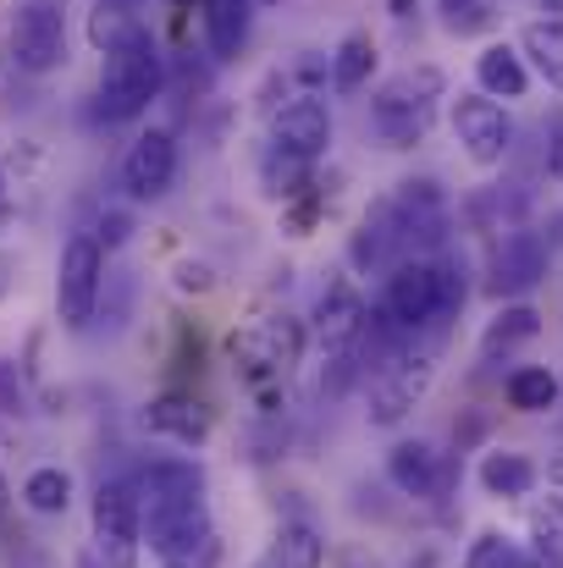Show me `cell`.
Here are the masks:
<instances>
[{
    "mask_svg": "<svg viewBox=\"0 0 563 568\" xmlns=\"http://www.w3.org/2000/svg\"><path fill=\"white\" fill-rule=\"evenodd\" d=\"M547 248H563V210L547 215Z\"/></svg>",
    "mask_w": 563,
    "mask_h": 568,
    "instance_id": "cell-34",
    "label": "cell"
},
{
    "mask_svg": "<svg viewBox=\"0 0 563 568\" xmlns=\"http://www.w3.org/2000/svg\"><path fill=\"white\" fill-rule=\"evenodd\" d=\"M139 525H144V547L155 558H167V564H193V552L210 541V508H204V497L139 508Z\"/></svg>",
    "mask_w": 563,
    "mask_h": 568,
    "instance_id": "cell-8",
    "label": "cell"
},
{
    "mask_svg": "<svg viewBox=\"0 0 563 568\" xmlns=\"http://www.w3.org/2000/svg\"><path fill=\"white\" fill-rule=\"evenodd\" d=\"M531 536H536V558L547 568H563V503H542L536 519H531Z\"/></svg>",
    "mask_w": 563,
    "mask_h": 568,
    "instance_id": "cell-26",
    "label": "cell"
},
{
    "mask_svg": "<svg viewBox=\"0 0 563 568\" xmlns=\"http://www.w3.org/2000/svg\"><path fill=\"white\" fill-rule=\"evenodd\" d=\"M520 568H547V564H542V558H525V564H520Z\"/></svg>",
    "mask_w": 563,
    "mask_h": 568,
    "instance_id": "cell-39",
    "label": "cell"
},
{
    "mask_svg": "<svg viewBox=\"0 0 563 568\" xmlns=\"http://www.w3.org/2000/svg\"><path fill=\"white\" fill-rule=\"evenodd\" d=\"M11 67L28 78H50L67 67V17L56 0H22L11 17Z\"/></svg>",
    "mask_w": 563,
    "mask_h": 568,
    "instance_id": "cell-5",
    "label": "cell"
},
{
    "mask_svg": "<svg viewBox=\"0 0 563 568\" xmlns=\"http://www.w3.org/2000/svg\"><path fill=\"white\" fill-rule=\"evenodd\" d=\"M547 178H563V111L547 122Z\"/></svg>",
    "mask_w": 563,
    "mask_h": 568,
    "instance_id": "cell-31",
    "label": "cell"
},
{
    "mask_svg": "<svg viewBox=\"0 0 563 568\" xmlns=\"http://www.w3.org/2000/svg\"><path fill=\"white\" fill-rule=\"evenodd\" d=\"M442 28L453 39H475L497 28V6L492 0H442Z\"/></svg>",
    "mask_w": 563,
    "mask_h": 568,
    "instance_id": "cell-25",
    "label": "cell"
},
{
    "mask_svg": "<svg viewBox=\"0 0 563 568\" xmlns=\"http://www.w3.org/2000/svg\"><path fill=\"white\" fill-rule=\"evenodd\" d=\"M520 55H525L553 89H563V17L525 22V33H520Z\"/></svg>",
    "mask_w": 563,
    "mask_h": 568,
    "instance_id": "cell-20",
    "label": "cell"
},
{
    "mask_svg": "<svg viewBox=\"0 0 563 568\" xmlns=\"http://www.w3.org/2000/svg\"><path fill=\"white\" fill-rule=\"evenodd\" d=\"M520 564H525V552H520L509 536H497V530L475 536V547H470V558H464V568H520Z\"/></svg>",
    "mask_w": 563,
    "mask_h": 568,
    "instance_id": "cell-27",
    "label": "cell"
},
{
    "mask_svg": "<svg viewBox=\"0 0 563 568\" xmlns=\"http://www.w3.org/2000/svg\"><path fill=\"white\" fill-rule=\"evenodd\" d=\"M128 232H133V221H128L122 210H111V215H100V232H94V237H100V248H122Z\"/></svg>",
    "mask_w": 563,
    "mask_h": 568,
    "instance_id": "cell-29",
    "label": "cell"
},
{
    "mask_svg": "<svg viewBox=\"0 0 563 568\" xmlns=\"http://www.w3.org/2000/svg\"><path fill=\"white\" fill-rule=\"evenodd\" d=\"M139 0H100V11H133Z\"/></svg>",
    "mask_w": 563,
    "mask_h": 568,
    "instance_id": "cell-37",
    "label": "cell"
},
{
    "mask_svg": "<svg viewBox=\"0 0 563 568\" xmlns=\"http://www.w3.org/2000/svg\"><path fill=\"white\" fill-rule=\"evenodd\" d=\"M442 94V72L436 67H420V72H403L392 83H381V94L371 100V122L375 133L392 144V150H409L425 139L431 128V100Z\"/></svg>",
    "mask_w": 563,
    "mask_h": 568,
    "instance_id": "cell-3",
    "label": "cell"
},
{
    "mask_svg": "<svg viewBox=\"0 0 563 568\" xmlns=\"http://www.w3.org/2000/svg\"><path fill=\"white\" fill-rule=\"evenodd\" d=\"M365 315H371V310H365V298L354 293V282H332V287L321 293V304H315V337H321V348H326V354L354 348Z\"/></svg>",
    "mask_w": 563,
    "mask_h": 568,
    "instance_id": "cell-14",
    "label": "cell"
},
{
    "mask_svg": "<svg viewBox=\"0 0 563 568\" xmlns=\"http://www.w3.org/2000/svg\"><path fill=\"white\" fill-rule=\"evenodd\" d=\"M453 133H459V144H464V155H470L475 166H503V155H509V144H514L509 111H503L497 100H486V94H459V105H453Z\"/></svg>",
    "mask_w": 563,
    "mask_h": 568,
    "instance_id": "cell-9",
    "label": "cell"
},
{
    "mask_svg": "<svg viewBox=\"0 0 563 568\" xmlns=\"http://www.w3.org/2000/svg\"><path fill=\"white\" fill-rule=\"evenodd\" d=\"M375 310H381L386 326L403 332V337L425 332L431 321L448 315V304H442V265H431V260H403V265H392V276H386Z\"/></svg>",
    "mask_w": 563,
    "mask_h": 568,
    "instance_id": "cell-4",
    "label": "cell"
},
{
    "mask_svg": "<svg viewBox=\"0 0 563 568\" xmlns=\"http://www.w3.org/2000/svg\"><path fill=\"white\" fill-rule=\"evenodd\" d=\"M178 183V139L167 128H144L122 155V189L133 199H167Z\"/></svg>",
    "mask_w": 563,
    "mask_h": 568,
    "instance_id": "cell-10",
    "label": "cell"
},
{
    "mask_svg": "<svg viewBox=\"0 0 563 568\" xmlns=\"http://www.w3.org/2000/svg\"><path fill=\"white\" fill-rule=\"evenodd\" d=\"M254 6H277V0H254Z\"/></svg>",
    "mask_w": 563,
    "mask_h": 568,
    "instance_id": "cell-41",
    "label": "cell"
},
{
    "mask_svg": "<svg viewBox=\"0 0 563 568\" xmlns=\"http://www.w3.org/2000/svg\"><path fill=\"white\" fill-rule=\"evenodd\" d=\"M481 486H486V497H531L536 491V464L525 453L497 447V453L481 458Z\"/></svg>",
    "mask_w": 563,
    "mask_h": 568,
    "instance_id": "cell-19",
    "label": "cell"
},
{
    "mask_svg": "<svg viewBox=\"0 0 563 568\" xmlns=\"http://www.w3.org/2000/svg\"><path fill=\"white\" fill-rule=\"evenodd\" d=\"M547 237L542 232H525V226H514V232H503V243H497V254H492V293L497 298H509V293H531L542 276H547Z\"/></svg>",
    "mask_w": 563,
    "mask_h": 568,
    "instance_id": "cell-11",
    "label": "cell"
},
{
    "mask_svg": "<svg viewBox=\"0 0 563 568\" xmlns=\"http://www.w3.org/2000/svg\"><path fill=\"white\" fill-rule=\"evenodd\" d=\"M386 6H392V17H414V6H420V0H386Z\"/></svg>",
    "mask_w": 563,
    "mask_h": 568,
    "instance_id": "cell-36",
    "label": "cell"
},
{
    "mask_svg": "<svg viewBox=\"0 0 563 568\" xmlns=\"http://www.w3.org/2000/svg\"><path fill=\"white\" fill-rule=\"evenodd\" d=\"M11 276H17V260L0 254V304H6V293H11Z\"/></svg>",
    "mask_w": 563,
    "mask_h": 568,
    "instance_id": "cell-33",
    "label": "cell"
},
{
    "mask_svg": "<svg viewBox=\"0 0 563 568\" xmlns=\"http://www.w3.org/2000/svg\"><path fill=\"white\" fill-rule=\"evenodd\" d=\"M22 503H28L33 514H67V503H72V475L56 469V464H39V469L22 480Z\"/></svg>",
    "mask_w": 563,
    "mask_h": 568,
    "instance_id": "cell-24",
    "label": "cell"
},
{
    "mask_svg": "<svg viewBox=\"0 0 563 568\" xmlns=\"http://www.w3.org/2000/svg\"><path fill=\"white\" fill-rule=\"evenodd\" d=\"M167 568H193V564H167Z\"/></svg>",
    "mask_w": 563,
    "mask_h": 568,
    "instance_id": "cell-42",
    "label": "cell"
},
{
    "mask_svg": "<svg viewBox=\"0 0 563 568\" xmlns=\"http://www.w3.org/2000/svg\"><path fill=\"white\" fill-rule=\"evenodd\" d=\"M271 133H277V150H282V155H299V161L315 166V161L326 155V144H332V111H326V100L299 94L293 105L277 111Z\"/></svg>",
    "mask_w": 563,
    "mask_h": 568,
    "instance_id": "cell-12",
    "label": "cell"
},
{
    "mask_svg": "<svg viewBox=\"0 0 563 568\" xmlns=\"http://www.w3.org/2000/svg\"><path fill=\"white\" fill-rule=\"evenodd\" d=\"M475 83L486 100H520L531 89V72H525V55L514 44H486L475 55Z\"/></svg>",
    "mask_w": 563,
    "mask_h": 568,
    "instance_id": "cell-16",
    "label": "cell"
},
{
    "mask_svg": "<svg viewBox=\"0 0 563 568\" xmlns=\"http://www.w3.org/2000/svg\"><path fill=\"white\" fill-rule=\"evenodd\" d=\"M360 371H365L360 354H354V348H338V354L326 359V371H321V392H326V397H343V392L360 381Z\"/></svg>",
    "mask_w": 563,
    "mask_h": 568,
    "instance_id": "cell-28",
    "label": "cell"
},
{
    "mask_svg": "<svg viewBox=\"0 0 563 568\" xmlns=\"http://www.w3.org/2000/svg\"><path fill=\"white\" fill-rule=\"evenodd\" d=\"M210 282H215V276H210L204 260H183V265H178V287H183V293H204Z\"/></svg>",
    "mask_w": 563,
    "mask_h": 568,
    "instance_id": "cell-30",
    "label": "cell"
},
{
    "mask_svg": "<svg viewBox=\"0 0 563 568\" xmlns=\"http://www.w3.org/2000/svg\"><path fill=\"white\" fill-rule=\"evenodd\" d=\"M431 381H436V348H398L371 381V425H398L425 392H431Z\"/></svg>",
    "mask_w": 563,
    "mask_h": 568,
    "instance_id": "cell-7",
    "label": "cell"
},
{
    "mask_svg": "<svg viewBox=\"0 0 563 568\" xmlns=\"http://www.w3.org/2000/svg\"><path fill=\"white\" fill-rule=\"evenodd\" d=\"M503 397L520 414H547V408H559V376L547 365H525V371H514L503 381Z\"/></svg>",
    "mask_w": 563,
    "mask_h": 568,
    "instance_id": "cell-22",
    "label": "cell"
},
{
    "mask_svg": "<svg viewBox=\"0 0 563 568\" xmlns=\"http://www.w3.org/2000/svg\"><path fill=\"white\" fill-rule=\"evenodd\" d=\"M100 293H105V248L94 232H72L56 260V321L67 332H83L100 310Z\"/></svg>",
    "mask_w": 563,
    "mask_h": 568,
    "instance_id": "cell-2",
    "label": "cell"
},
{
    "mask_svg": "<svg viewBox=\"0 0 563 568\" xmlns=\"http://www.w3.org/2000/svg\"><path fill=\"white\" fill-rule=\"evenodd\" d=\"M0 408H6V414L22 408V386L11 381V365H0Z\"/></svg>",
    "mask_w": 563,
    "mask_h": 568,
    "instance_id": "cell-32",
    "label": "cell"
},
{
    "mask_svg": "<svg viewBox=\"0 0 563 568\" xmlns=\"http://www.w3.org/2000/svg\"><path fill=\"white\" fill-rule=\"evenodd\" d=\"M547 11H563V0H547Z\"/></svg>",
    "mask_w": 563,
    "mask_h": 568,
    "instance_id": "cell-40",
    "label": "cell"
},
{
    "mask_svg": "<svg viewBox=\"0 0 563 568\" xmlns=\"http://www.w3.org/2000/svg\"><path fill=\"white\" fill-rule=\"evenodd\" d=\"M11 508V486H6V475H0V514Z\"/></svg>",
    "mask_w": 563,
    "mask_h": 568,
    "instance_id": "cell-38",
    "label": "cell"
},
{
    "mask_svg": "<svg viewBox=\"0 0 563 568\" xmlns=\"http://www.w3.org/2000/svg\"><path fill=\"white\" fill-rule=\"evenodd\" d=\"M167 83V67H161V50L150 39V28H133L122 44L105 50V67H100V116L105 122H133L155 105Z\"/></svg>",
    "mask_w": 563,
    "mask_h": 568,
    "instance_id": "cell-1",
    "label": "cell"
},
{
    "mask_svg": "<svg viewBox=\"0 0 563 568\" xmlns=\"http://www.w3.org/2000/svg\"><path fill=\"white\" fill-rule=\"evenodd\" d=\"M249 17H254V0H204V39L215 61H232L243 50Z\"/></svg>",
    "mask_w": 563,
    "mask_h": 568,
    "instance_id": "cell-17",
    "label": "cell"
},
{
    "mask_svg": "<svg viewBox=\"0 0 563 568\" xmlns=\"http://www.w3.org/2000/svg\"><path fill=\"white\" fill-rule=\"evenodd\" d=\"M144 430L167 436L178 447H204L210 442V408L193 392H161V397L144 403Z\"/></svg>",
    "mask_w": 563,
    "mask_h": 568,
    "instance_id": "cell-13",
    "label": "cell"
},
{
    "mask_svg": "<svg viewBox=\"0 0 563 568\" xmlns=\"http://www.w3.org/2000/svg\"><path fill=\"white\" fill-rule=\"evenodd\" d=\"M536 332H542V315H536L531 304H509V310H497V315H492V326H486V337H481V354H486V359H497V354H509V348L531 343Z\"/></svg>",
    "mask_w": 563,
    "mask_h": 568,
    "instance_id": "cell-23",
    "label": "cell"
},
{
    "mask_svg": "<svg viewBox=\"0 0 563 568\" xmlns=\"http://www.w3.org/2000/svg\"><path fill=\"white\" fill-rule=\"evenodd\" d=\"M94 552L105 568H139V552H144V525H139V497L128 480H100L94 491Z\"/></svg>",
    "mask_w": 563,
    "mask_h": 568,
    "instance_id": "cell-6",
    "label": "cell"
},
{
    "mask_svg": "<svg viewBox=\"0 0 563 568\" xmlns=\"http://www.w3.org/2000/svg\"><path fill=\"white\" fill-rule=\"evenodd\" d=\"M386 480L403 497H436L442 491V453L431 442H398L386 453Z\"/></svg>",
    "mask_w": 563,
    "mask_h": 568,
    "instance_id": "cell-15",
    "label": "cell"
},
{
    "mask_svg": "<svg viewBox=\"0 0 563 568\" xmlns=\"http://www.w3.org/2000/svg\"><path fill=\"white\" fill-rule=\"evenodd\" d=\"M11 215H17V210H11V193H6V178H0V232L11 226Z\"/></svg>",
    "mask_w": 563,
    "mask_h": 568,
    "instance_id": "cell-35",
    "label": "cell"
},
{
    "mask_svg": "<svg viewBox=\"0 0 563 568\" xmlns=\"http://www.w3.org/2000/svg\"><path fill=\"white\" fill-rule=\"evenodd\" d=\"M321 564H326V541H321L304 519H288V525L271 536L265 558L254 568H321Z\"/></svg>",
    "mask_w": 563,
    "mask_h": 568,
    "instance_id": "cell-18",
    "label": "cell"
},
{
    "mask_svg": "<svg viewBox=\"0 0 563 568\" xmlns=\"http://www.w3.org/2000/svg\"><path fill=\"white\" fill-rule=\"evenodd\" d=\"M375 72V39L371 33H343V44L332 50V89L338 94H360Z\"/></svg>",
    "mask_w": 563,
    "mask_h": 568,
    "instance_id": "cell-21",
    "label": "cell"
}]
</instances>
